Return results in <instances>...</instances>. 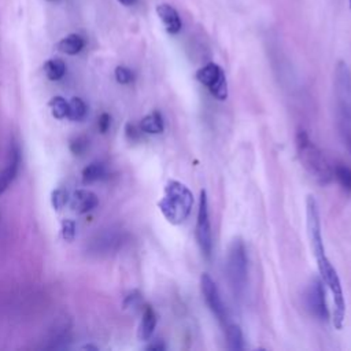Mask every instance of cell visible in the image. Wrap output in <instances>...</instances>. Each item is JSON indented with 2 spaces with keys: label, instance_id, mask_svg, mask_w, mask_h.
I'll return each mask as SVG.
<instances>
[{
  "label": "cell",
  "instance_id": "obj_10",
  "mask_svg": "<svg viewBox=\"0 0 351 351\" xmlns=\"http://www.w3.org/2000/svg\"><path fill=\"white\" fill-rule=\"evenodd\" d=\"M155 11L169 34L180 33V30L182 27V22H181V18H180L177 10L173 5H170L167 3H162V4L156 5Z\"/></svg>",
  "mask_w": 351,
  "mask_h": 351
},
{
  "label": "cell",
  "instance_id": "obj_26",
  "mask_svg": "<svg viewBox=\"0 0 351 351\" xmlns=\"http://www.w3.org/2000/svg\"><path fill=\"white\" fill-rule=\"evenodd\" d=\"M165 348H166V346L162 340H155L147 346V350H152V351H163Z\"/></svg>",
  "mask_w": 351,
  "mask_h": 351
},
{
  "label": "cell",
  "instance_id": "obj_24",
  "mask_svg": "<svg viewBox=\"0 0 351 351\" xmlns=\"http://www.w3.org/2000/svg\"><path fill=\"white\" fill-rule=\"evenodd\" d=\"M88 145H89V141H88V138L85 136H77L75 138H73L70 141V149H71V152L74 155L84 154L86 151Z\"/></svg>",
  "mask_w": 351,
  "mask_h": 351
},
{
  "label": "cell",
  "instance_id": "obj_7",
  "mask_svg": "<svg viewBox=\"0 0 351 351\" xmlns=\"http://www.w3.org/2000/svg\"><path fill=\"white\" fill-rule=\"evenodd\" d=\"M200 291L203 295V299L213 313V315L222 324L226 325L228 321V310L226 306L221 298L219 289L215 284V281L211 278L208 273H203L200 276Z\"/></svg>",
  "mask_w": 351,
  "mask_h": 351
},
{
  "label": "cell",
  "instance_id": "obj_25",
  "mask_svg": "<svg viewBox=\"0 0 351 351\" xmlns=\"http://www.w3.org/2000/svg\"><path fill=\"white\" fill-rule=\"evenodd\" d=\"M110 123H111V117L107 114V112H103L99 119H97V128L101 133H106L110 128Z\"/></svg>",
  "mask_w": 351,
  "mask_h": 351
},
{
  "label": "cell",
  "instance_id": "obj_27",
  "mask_svg": "<svg viewBox=\"0 0 351 351\" xmlns=\"http://www.w3.org/2000/svg\"><path fill=\"white\" fill-rule=\"evenodd\" d=\"M126 134H128L129 138H133V140H134V138H138V132H137V129H136L133 125H130V123L126 126Z\"/></svg>",
  "mask_w": 351,
  "mask_h": 351
},
{
  "label": "cell",
  "instance_id": "obj_22",
  "mask_svg": "<svg viewBox=\"0 0 351 351\" xmlns=\"http://www.w3.org/2000/svg\"><path fill=\"white\" fill-rule=\"evenodd\" d=\"M60 234L66 241H73L75 237V222L73 219H63L60 223Z\"/></svg>",
  "mask_w": 351,
  "mask_h": 351
},
{
  "label": "cell",
  "instance_id": "obj_3",
  "mask_svg": "<svg viewBox=\"0 0 351 351\" xmlns=\"http://www.w3.org/2000/svg\"><path fill=\"white\" fill-rule=\"evenodd\" d=\"M193 206V195L189 188L177 180H170L163 192V197L158 202V207L163 217L173 225L185 222Z\"/></svg>",
  "mask_w": 351,
  "mask_h": 351
},
{
  "label": "cell",
  "instance_id": "obj_5",
  "mask_svg": "<svg viewBox=\"0 0 351 351\" xmlns=\"http://www.w3.org/2000/svg\"><path fill=\"white\" fill-rule=\"evenodd\" d=\"M196 80L204 85L208 92L218 100H226L228 97V81L222 67L214 62L202 66L196 74Z\"/></svg>",
  "mask_w": 351,
  "mask_h": 351
},
{
  "label": "cell",
  "instance_id": "obj_4",
  "mask_svg": "<svg viewBox=\"0 0 351 351\" xmlns=\"http://www.w3.org/2000/svg\"><path fill=\"white\" fill-rule=\"evenodd\" d=\"M225 271L233 296L241 299L248 282V255L245 244L240 237L233 239L228 247Z\"/></svg>",
  "mask_w": 351,
  "mask_h": 351
},
{
  "label": "cell",
  "instance_id": "obj_29",
  "mask_svg": "<svg viewBox=\"0 0 351 351\" xmlns=\"http://www.w3.org/2000/svg\"><path fill=\"white\" fill-rule=\"evenodd\" d=\"M350 7H351V0H350Z\"/></svg>",
  "mask_w": 351,
  "mask_h": 351
},
{
  "label": "cell",
  "instance_id": "obj_23",
  "mask_svg": "<svg viewBox=\"0 0 351 351\" xmlns=\"http://www.w3.org/2000/svg\"><path fill=\"white\" fill-rule=\"evenodd\" d=\"M115 80L122 84V85H126V84H130L133 80H134V74L130 69L125 67V66H118L115 69Z\"/></svg>",
  "mask_w": 351,
  "mask_h": 351
},
{
  "label": "cell",
  "instance_id": "obj_2",
  "mask_svg": "<svg viewBox=\"0 0 351 351\" xmlns=\"http://www.w3.org/2000/svg\"><path fill=\"white\" fill-rule=\"evenodd\" d=\"M295 147L299 162L308 176L319 185H328L333 178V167L306 130L299 129L296 132Z\"/></svg>",
  "mask_w": 351,
  "mask_h": 351
},
{
  "label": "cell",
  "instance_id": "obj_6",
  "mask_svg": "<svg viewBox=\"0 0 351 351\" xmlns=\"http://www.w3.org/2000/svg\"><path fill=\"white\" fill-rule=\"evenodd\" d=\"M195 233H196V240L203 256L206 259H210L213 254V233H211V223H210V214H208L207 192L204 189L200 191Z\"/></svg>",
  "mask_w": 351,
  "mask_h": 351
},
{
  "label": "cell",
  "instance_id": "obj_30",
  "mask_svg": "<svg viewBox=\"0 0 351 351\" xmlns=\"http://www.w3.org/2000/svg\"><path fill=\"white\" fill-rule=\"evenodd\" d=\"M48 1H52V0H48Z\"/></svg>",
  "mask_w": 351,
  "mask_h": 351
},
{
  "label": "cell",
  "instance_id": "obj_17",
  "mask_svg": "<svg viewBox=\"0 0 351 351\" xmlns=\"http://www.w3.org/2000/svg\"><path fill=\"white\" fill-rule=\"evenodd\" d=\"M106 173V169L99 162H92L82 170V181L84 184H90L100 180Z\"/></svg>",
  "mask_w": 351,
  "mask_h": 351
},
{
  "label": "cell",
  "instance_id": "obj_11",
  "mask_svg": "<svg viewBox=\"0 0 351 351\" xmlns=\"http://www.w3.org/2000/svg\"><path fill=\"white\" fill-rule=\"evenodd\" d=\"M99 204L97 196L86 189H78L71 197V208L78 214H85Z\"/></svg>",
  "mask_w": 351,
  "mask_h": 351
},
{
  "label": "cell",
  "instance_id": "obj_15",
  "mask_svg": "<svg viewBox=\"0 0 351 351\" xmlns=\"http://www.w3.org/2000/svg\"><path fill=\"white\" fill-rule=\"evenodd\" d=\"M225 333H226V344H228L229 350L240 351L244 348V337H243V332L239 325L226 324Z\"/></svg>",
  "mask_w": 351,
  "mask_h": 351
},
{
  "label": "cell",
  "instance_id": "obj_9",
  "mask_svg": "<svg viewBox=\"0 0 351 351\" xmlns=\"http://www.w3.org/2000/svg\"><path fill=\"white\" fill-rule=\"evenodd\" d=\"M19 163H21V149L16 143H12L10 145L7 165L0 173V195H3L10 186V184L14 181L19 169Z\"/></svg>",
  "mask_w": 351,
  "mask_h": 351
},
{
  "label": "cell",
  "instance_id": "obj_19",
  "mask_svg": "<svg viewBox=\"0 0 351 351\" xmlns=\"http://www.w3.org/2000/svg\"><path fill=\"white\" fill-rule=\"evenodd\" d=\"M52 117H55L56 119H63L67 117L69 112V101L64 100V97L62 96H53L49 103H48Z\"/></svg>",
  "mask_w": 351,
  "mask_h": 351
},
{
  "label": "cell",
  "instance_id": "obj_14",
  "mask_svg": "<svg viewBox=\"0 0 351 351\" xmlns=\"http://www.w3.org/2000/svg\"><path fill=\"white\" fill-rule=\"evenodd\" d=\"M140 130L148 134H159L165 130V122L159 111H152L140 122Z\"/></svg>",
  "mask_w": 351,
  "mask_h": 351
},
{
  "label": "cell",
  "instance_id": "obj_18",
  "mask_svg": "<svg viewBox=\"0 0 351 351\" xmlns=\"http://www.w3.org/2000/svg\"><path fill=\"white\" fill-rule=\"evenodd\" d=\"M86 104L84 103L82 99L80 97H71V100L69 101V112H67V118L73 119V121H81L85 118L86 115Z\"/></svg>",
  "mask_w": 351,
  "mask_h": 351
},
{
  "label": "cell",
  "instance_id": "obj_28",
  "mask_svg": "<svg viewBox=\"0 0 351 351\" xmlns=\"http://www.w3.org/2000/svg\"><path fill=\"white\" fill-rule=\"evenodd\" d=\"M121 4H123V5H132V4H134L136 3V0H118Z\"/></svg>",
  "mask_w": 351,
  "mask_h": 351
},
{
  "label": "cell",
  "instance_id": "obj_21",
  "mask_svg": "<svg viewBox=\"0 0 351 351\" xmlns=\"http://www.w3.org/2000/svg\"><path fill=\"white\" fill-rule=\"evenodd\" d=\"M67 200H69L67 192H66L64 189H62V188L55 189V191L52 192V195H51V203H52V207H53L56 211L62 210V208L66 206Z\"/></svg>",
  "mask_w": 351,
  "mask_h": 351
},
{
  "label": "cell",
  "instance_id": "obj_1",
  "mask_svg": "<svg viewBox=\"0 0 351 351\" xmlns=\"http://www.w3.org/2000/svg\"><path fill=\"white\" fill-rule=\"evenodd\" d=\"M333 92L339 133L351 152V70L343 60L337 62L335 69Z\"/></svg>",
  "mask_w": 351,
  "mask_h": 351
},
{
  "label": "cell",
  "instance_id": "obj_8",
  "mask_svg": "<svg viewBox=\"0 0 351 351\" xmlns=\"http://www.w3.org/2000/svg\"><path fill=\"white\" fill-rule=\"evenodd\" d=\"M306 306L311 315H314L319 321H328L329 319V310L326 304L325 298V288L324 281L321 277H313L306 288L304 293Z\"/></svg>",
  "mask_w": 351,
  "mask_h": 351
},
{
  "label": "cell",
  "instance_id": "obj_20",
  "mask_svg": "<svg viewBox=\"0 0 351 351\" xmlns=\"http://www.w3.org/2000/svg\"><path fill=\"white\" fill-rule=\"evenodd\" d=\"M333 177L348 192H351V169L344 165H336L333 169Z\"/></svg>",
  "mask_w": 351,
  "mask_h": 351
},
{
  "label": "cell",
  "instance_id": "obj_16",
  "mask_svg": "<svg viewBox=\"0 0 351 351\" xmlns=\"http://www.w3.org/2000/svg\"><path fill=\"white\" fill-rule=\"evenodd\" d=\"M44 73L47 75L48 80L51 81H58L60 80L64 73H66V64L62 59H58V58H53V59H48L45 63H44Z\"/></svg>",
  "mask_w": 351,
  "mask_h": 351
},
{
  "label": "cell",
  "instance_id": "obj_13",
  "mask_svg": "<svg viewBox=\"0 0 351 351\" xmlns=\"http://www.w3.org/2000/svg\"><path fill=\"white\" fill-rule=\"evenodd\" d=\"M84 45H85V40L82 38V36H80L77 33H71V34L63 37L58 43L56 48L66 55H77L82 51Z\"/></svg>",
  "mask_w": 351,
  "mask_h": 351
},
{
  "label": "cell",
  "instance_id": "obj_12",
  "mask_svg": "<svg viewBox=\"0 0 351 351\" xmlns=\"http://www.w3.org/2000/svg\"><path fill=\"white\" fill-rule=\"evenodd\" d=\"M156 322H158V317H156L155 310L151 306H145L143 310V317H141V322H140L138 332H137L138 339L149 340L156 328Z\"/></svg>",
  "mask_w": 351,
  "mask_h": 351
}]
</instances>
